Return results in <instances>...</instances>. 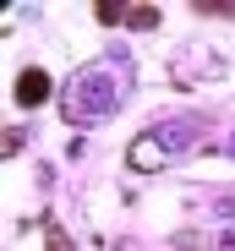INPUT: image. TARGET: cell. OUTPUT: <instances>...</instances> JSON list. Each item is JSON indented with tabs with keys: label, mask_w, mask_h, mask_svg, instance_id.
<instances>
[{
	"label": "cell",
	"mask_w": 235,
	"mask_h": 251,
	"mask_svg": "<svg viewBox=\"0 0 235 251\" xmlns=\"http://www.w3.org/2000/svg\"><path fill=\"white\" fill-rule=\"evenodd\" d=\"M203 17H235V6H197Z\"/></svg>",
	"instance_id": "cell-4"
},
{
	"label": "cell",
	"mask_w": 235,
	"mask_h": 251,
	"mask_svg": "<svg viewBox=\"0 0 235 251\" xmlns=\"http://www.w3.org/2000/svg\"><path fill=\"white\" fill-rule=\"evenodd\" d=\"M44 99H50V76L38 71V66H33V71H22V76H17V104H27V109H33V104H44Z\"/></svg>",
	"instance_id": "cell-1"
},
{
	"label": "cell",
	"mask_w": 235,
	"mask_h": 251,
	"mask_svg": "<svg viewBox=\"0 0 235 251\" xmlns=\"http://www.w3.org/2000/svg\"><path fill=\"white\" fill-rule=\"evenodd\" d=\"M99 22H126V6H99Z\"/></svg>",
	"instance_id": "cell-3"
},
{
	"label": "cell",
	"mask_w": 235,
	"mask_h": 251,
	"mask_svg": "<svg viewBox=\"0 0 235 251\" xmlns=\"http://www.w3.org/2000/svg\"><path fill=\"white\" fill-rule=\"evenodd\" d=\"M126 22H131V27H153L159 11H153V6H126Z\"/></svg>",
	"instance_id": "cell-2"
}]
</instances>
